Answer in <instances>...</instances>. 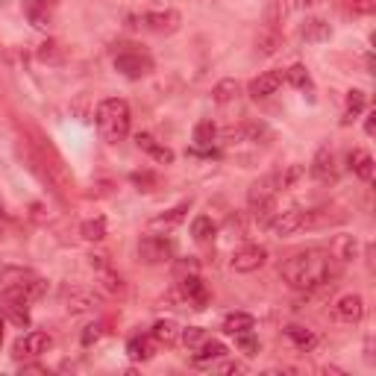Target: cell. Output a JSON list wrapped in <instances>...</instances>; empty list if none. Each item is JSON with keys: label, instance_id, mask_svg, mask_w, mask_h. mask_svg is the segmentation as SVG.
<instances>
[{"label": "cell", "instance_id": "cell-1", "mask_svg": "<svg viewBox=\"0 0 376 376\" xmlns=\"http://www.w3.org/2000/svg\"><path fill=\"white\" fill-rule=\"evenodd\" d=\"M283 280L297 288V291H317V288H332L341 276V262L326 253V250H306L283 262Z\"/></svg>", "mask_w": 376, "mask_h": 376}, {"label": "cell", "instance_id": "cell-2", "mask_svg": "<svg viewBox=\"0 0 376 376\" xmlns=\"http://www.w3.org/2000/svg\"><path fill=\"white\" fill-rule=\"evenodd\" d=\"M130 121H133L130 106L121 97H109V100L97 106V130L109 144H118L130 135Z\"/></svg>", "mask_w": 376, "mask_h": 376}, {"label": "cell", "instance_id": "cell-3", "mask_svg": "<svg viewBox=\"0 0 376 376\" xmlns=\"http://www.w3.org/2000/svg\"><path fill=\"white\" fill-rule=\"evenodd\" d=\"M283 191V183H280V171H273L268 176L256 179L253 186L247 191V203H250V212L259 224H268L271 215H273V203H276V194Z\"/></svg>", "mask_w": 376, "mask_h": 376}, {"label": "cell", "instance_id": "cell-4", "mask_svg": "<svg viewBox=\"0 0 376 376\" xmlns=\"http://www.w3.org/2000/svg\"><path fill=\"white\" fill-rule=\"evenodd\" d=\"M174 253H176V244L171 239H165V235H144L138 241V259L144 264H165L174 259Z\"/></svg>", "mask_w": 376, "mask_h": 376}, {"label": "cell", "instance_id": "cell-5", "mask_svg": "<svg viewBox=\"0 0 376 376\" xmlns=\"http://www.w3.org/2000/svg\"><path fill=\"white\" fill-rule=\"evenodd\" d=\"M138 24H142L144 30H150V33L171 36V33L179 30L183 18H179V12H176V9H159V12H144V15L138 18Z\"/></svg>", "mask_w": 376, "mask_h": 376}, {"label": "cell", "instance_id": "cell-6", "mask_svg": "<svg viewBox=\"0 0 376 376\" xmlns=\"http://www.w3.org/2000/svg\"><path fill=\"white\" fill-rule=\"evenodd\" d=\"M115 71H121L127 80H142L153 71V59L144 57V53H135V50H127V53H118L115 57Z\"/></svg>", "mask_w": 376, "mask_h": 376}, {"label": "cell", "instance_id": "cell-7", "mask_svg": "<svg viewBox=\"0 0 376 376\" xmlns=\"http://www.w3.org/2000/svg\"><path fill=\"white\" fill-rule=\"evenodd\" d=\"M264 262H268V250H264L262 244H244L241 250H235V256H232V271H239V273H253V271L262 268Z\"/></svg>", "mask_w": 376, "mask_h": 376}, {"label": "cell", "instance_id": "cell-8", "mask_svg": "<svg viewBox=\"0 0 376 376\" xmlns=\"http://www.w3.org/2000/svg\"><path fill=\"white\" fill-rule=\"evenodd\" d=\"M309 174H312V179H317V183H336L338 179V168H336V153H332L329 147H320L317 153H315V159H312V165H309Z\"/></svg>", "mask_w": 376, "mask_h": 376}, {"label": "cell", "instance_id": "cell-9", "mask_svg": "<svg viewBox=\"0 0 376 376\" xmlns=\"http://www.w3.org/2000/svg\"><path fill=\"white\" fill-rule=\"evenodd\" d=\"M268 230L276 235V239H288L297 230H303V209H288V212H276L268 220Z\"/></svg>", "mask_w": 376, "mask_h": 376}, {"label": "cell", "instance_id": "cell-10", "mask_svg": "<svg viewBox=\"0 0 376 376\" xmlns=\"http://www.w3.org/2000/svg\"><path fill=\"white\" fill-rule=\"evenodd\" d=\"M62 303L68 312H91L100 306V297L89 288H65L62 291Z\"/></svg>", "mask_w": 376, "mask_h": 376}, {"label": "cell", "instance_id": "cell-11", "mask_svg": "<svg viewBox=\"0 0 376 376\" xmlns=\"http://www.w3.org/2000/svg\"><path fill=\"white\" fill-rule=\"evenodd\" d=\"M47 291V283L45 280H38V276H30V280H24L18 285H12L6 288V300H15V303H33L38 300L41 294Z\"/></svg>", "mask_w": 376, "mask_h": 376}, {"label": "cell", "instance_id": "cell-12", "mask_svg": "<svg viewBox=\"0 0 376 376\" xmlns=\"http://www.w3.org/2000/svg\"><path fill=\"white\" fill-rule=\"evenodd\" d=\"M283 80H285V71H264V74H259L253 82H250V97L253 100H264V97H271V94H276V89L283 86Z\"/></svg>", "mask_w": 376, "mask_h": 376}, {"label": "cell", "instance_id": "cell-13", "mask_svg": "<svg viewBox=\"0 0 376 376\" xmlns=\"http://www.w3.org/2000/svg\"><path fill=\"white\" fill-rule=\"evenodd\" d=\"M53 338L47 336V332H30V336H24L18 344H15V356L18 359H33V356H41L50 350Z\"/></svg>", "mask_w": 376, "mask_h": 376}, {"label": "cell", "instance_id": "cell-14", "mask_svg": "<svg viewBox=\"0 0 376 376\" xmlns=\"http://www.w3.org/2000/svg\"><path fill=\"white\" fill-rule=\"evenodd\" d=\"M179 294H183L188 303H194V309H203V306L209 303V291H206V285L197 273L179 276Z\"/></svg>", "mask_w": 376, "mask_h": 376}, {"label": "cell", "instance_id": "cell-15", "mask_svg": "<svg viewBox=\"0 0 376 376\" xmlns=\"http://www.w3.org/2000/svg\"><path fill=\"white\" fill-rule=\"evenodd\" d=\"M24 12L36 30H50L53 27V3H47V0H24Z\"/></svg>", "mask_w": 376, "mask_h": 376}, {"label": "cell", "instance_id": "cell-16", "mask_svg": "<svg viewBox=\"0 0 376 376\" xmlns=\"http://www.w3.org/2000/svg\"><path fill=\"white\" fill-rule=\"evenodd\" d=\"M365 315V300L359 294H344L336 300V317L344 320V324H356Z\"/></svg>", "mask_w": 376, "mask_h": 376}, {"label": "cell", "instance_id": "cell-17", "mask_svg": "<svg viewBox=\"0 0 376 376\" xmlns=\"http://www.w3.org/2000/svg\"><path fill=\"white\" fill-rule=\"evenodd\" d=\"M344 215H338V209H312V212H303V227L306 230H320V227H329V224H341Z\"/></svg>", "mask_w": 376, "mask_h": 376}, {"label": "cell", "instance_id": "cell-18", "mask_svg": "<svg viewBox=\"0 0 376 376\" xmlns=\"http://www.w3.org/2000/svg\"><path fill=\"white\" fill-rule=\"evenodd\" d=\"M347 162H350V171L361 179V183H370L373 179V156L368 150H353L350 156H347Z\"/></svg>", "mask_w": 376, "mask_h": 376}, {"label": "cell", "instance_id": "cell-19", "mask_svg": "<svg viewBox=\"0 0 376 376\" xmlns=\"http://www.w3.org/2000/svg\"><path fill=\"white\" fill-rule=\"evenodd\" d=\"M179 324L176 320H156L153 324V329H150V338L156 341V344H165V347H171V344H176L179 341Z\"/></svg>", "mask_w": 376, "mask_h": 376}, {"label": "cell", "instance_id": "cell-20", "mask_svg": "<svg viewBox=\"0 0 376 376\" xmlns=\"http://www.w3.org/2000/svg\"><path fill=\"white\" fill-rule=\"evenodd\" d=\"M186 212H188V203L176 206V209H171V212H165V215H159V218H153V220H150V230H153V232H168V230H174L176 224H183V220H186Z\"/></svg>", "mask_w": 376, "mask_h": 376}, {"label": "cell", "instance_id": "cell-21", "mask_svg": "<svg viewBox=\"0 0 376 376\" xmlns=\"http://www.w3.org/2000/svg\"><path fill=\"white\" fill-rule=\"evenodd\" d=\"M253 326H256V320L247 312H230L224 317V324H220V329H224L227 336H241V332H250Z\"/></svg>", "mask_w": 376, "mask_h": 376}, {"label": "cell", "instance_id": "cell-22", "mask_svg": "<svg viewBox=\"0 0 376 376\" xmlns=\"http://www.w3.org/2000/svg\"><path fill=\"white\" fill-rule=\"evenodd\" d=\"M285 336H288V341L297 347V350H303V353H309V350H315V344H317V336L312 329H306V326H300V324H291V326H285Z\"/></svg>", "mask_w": 376, "mask_h": 376}, {"label": "cell", "instance_id": "cell-23", "mask_svg": "<svg viewBox=\"0 0 376 376\" xmlns=\"http://www.w3.org/2000/svg\"><path fill=\"white\" fill-rule=\"evenodd\" d=\"M280 47H283V33L273 30V27H264V30L256 36V50L262 53V57H273Z\"/></svg>", "mask_w": 376, "mask_h": 376}, {"label": "cell", "instance_id": "cell-24", "mask_svg": "<svg viewBox=\"0 0 376 376\" xmlns=\"http://www.w3.org/2000/svg\"><path fill=\"white\" fill-rule=\"evenodd\" d=\"M218 235V224L212 218H206V215H197L191 220V239L194 241H200V244H206V241H212Z\"/></svg>", "mask_w": 376, "mask_h": 376}, {"label": "cell", "instance_id": "cell-25", "mask_svg": "<svg viewBox=\"0 0 376 376\" xmlns=\"http://www.w3.org/2000/svg\"><path fill=\"white\" fill-rule=\"evenodd\" d=\"M241 94V86H239V80H232V77H227V80H220L218 86L212 89V100L215 103H220V106H227V103H232L235 97Z\"/></svg>", "mask_w": 376, "mask_h": 376}, {"label": "cell", "instance_id": "cell-26", "mask_svg": "<svg viewBox=\"0 0 376 376\" xmlns=\"http://www.w3.org/2000/svg\"><path fill=\"white\" fill-rule=\"evenodd\" d=\"M36 57H38V62H45V65H62L68 59V50L59 45V41H45V45L36 50Z\"/></svg>", "mask_w": 376, "mask_h": 376}, {"label": "cell", "instance_id": "cell-27", "mask_svg": "<svg viewBox=\"0 0 376 376\" xmlns=\"http://www.w3.org/2000/svg\"><path fill=\"white\" fill-rule=\"evenodd\" d=\"M230 350L220 341H215V338H206V344L203 347H197V353H194V361L197 365H206V361H218V359H224Z\"/></svg>", "mask_w": 376, "mask_h": 376}, {"label": "cell", "instance_id": "cell-28", "mask_svg": "<svg viewBox=\"0 0 376 376\" xmlns=\"http://www.w3.org/2000/svg\"><path fill=\"white\" fill-rule=\"evenodd\" d=\"M306 41H312V45H317V41H326L332 36V27L324 21V18H312V21H306L303 27V33H300Z\"/></svg>", "mask_w": 376, "mask_h": 376}, {"label": "cell", "instance_id": "cell-29", "mask_svg": "<svg viewBox=\"0 0 376 376\" xmlns=\"http://www.w3.org/2000/svg\"><path fill=\"white\" fill-rule=\"evenodd\" d=\"M30 276H36V273L27 271V268H15V264H0V285H3V288L18 285V283H24V280H30Z\"/></svg>", "mask_w": 376, "mask_h": 376}, {"label": "cell", "instance_id": "cell-30", "mask_svg": "<svg viewBox=\"0 0 376 376\" xmlns=\"http://www.w3.org/2000/svg\"><path fill=\"white\" fill-rule=\"evenodd\" d=\"M153 341L150 338H142V336H135V338H130V344H127V356L133 359V361H147V359H153Z\"/></svg>", "mask_w": 376, "mask_h": 376}, {"label": "cell", "instance_id": "cell-31", "mask_svg": "<svg viewBox=\"0 0 376 376\" xmlns=\"http://www.w3.org/2000/svg\"><path fill=\"white\" fill-rule=\"evenodd\" d=\"M365 100H368V94L359 91V89H353L350 94H347V109H344V121L341 123H353L361 115V109H365Z\"/></svg>", "mask_w": 376, "mask_h": 376}, {"label": "cell", "instance_id": "cell-32", "mask_svg": "<svg viewBox=\"0 0 376 376\" xmlns=\"http://www.w3.org/2000/svg\"><path fill=\"white\" fill-rule=\"evenodd\" d=\"M80 235L86 241H103L106 239V218H91L80 227Z\"/></svg>", "mask_w": 376, "mask_h": 376}, {"label": "cell", "instance_id": "cell-33", "mask_svg": "<svg viewBox=\"0 0 376 376\" xmlns=\"http://www.w3.org/2000/svg\"><path fill=\"white\" fill-rule=\"evenodd\" d=\"M356 253H359V241L353 239V235H341V239H336V256L338 262H350V259H356Z\"/></svg>", "mask_w": 376, "mask_h": 376}, {"label": "cell", "instance_id": "cell-34", "mask_svg": "<svg viewBox=\"0 0 376 376\" xmlns=\"http://www.w3.org/2000/svg\"><path fill=\"white\" fill-rule=\"evenodd\" d=\"M215 138H218V127L212 121H200L194 127V142H197V147H212Z\"/></svg>", "mask_w": 376, "mask_h": 376}, {"label": "cell", "instance_id": "cell-35", "mask_svg": "<svg viewBox=\"0 0 376 376\" xmlns=\"http://www.w3.org/2000/svg\"><path fill=\"white\" fill-rule=\"evenodd\" d=\"M6 317L12 320L15 326H30V312H27V303H15V300H6L3 306Z\"/></svg>", "mask_w": 376, "mask_h": 376}, {"label": "cell", "instance_id": "cell-36", "mask_svg": "<svg viewBox=\"0 0 376 376\" xmlns=\"http://www.w3.org/2000/svg\"><path fill=\"white\" fill-rule=\"evenodd\" d=\"M100 288L109 291V294H123V291H127V283H123L112 268H106V271H100Z\"/></svg>", "mask_w": 376, "mask_h": 376}, {"label": "cell", "instance_id": "cell-37", "mask_svg": "<svg viewBox=\"0 0 376 376\" xmlns=\"http://www.w3.org/2000/svg\"><path fill=\"white\" fill-rule=\"evenodd\" d=\"M179 338H183V344L188 347V350H197V347H203V344H206L209 332H206L203 326H188V329L179 332Z\"/></svg>", "mask_w": 376, "mask_h": 376}, {"label": "cell", "instance_id": "cell-38", "mask_svg": "<svg viewBox=\"0 0 376 376\" xmlns=\"http://www.w3.org/2000/svg\"><path fill=\"white\" fill-rule=\"evenodd\" d=\"M285 12H288V6H285V0H268V27H273V30H280V24H283V18H285Z\"/></svg>", "mask_w": 376, "mask_h": 376}, {"label": "cell", "instance_id": "cell-39", "mask_svg": "<svg viewBox=\"0 0 376 376\" xmlns=\"http://www.w3.org/2000/svg\"><path fill=\"white\" fill-rule=\"evenodd\" d=\"M285 80L291 82V86H297V89H309V86H312L309 71H306L303 65H291L288 71H285Z\"/></svg>", "mask_w": 376, "mask_h": 376}, {"label": "cell", "instance_id": "cell-40", "mask_svg": "<svg viewBox=\"0 0 376 376\" xmlns=\"http://www.w3.org/2000/svg\"><path fill=\"white\" fill-rule=\"evenodd\" d=\"M130 179H133V186H138L142 191H153V188L159 186V176L150 174V171H138V174H133Z\"/></svg>", "mask_w": 376, "mask_h": 376}, {"label": "cell", "instance_id": "cell-41", "mask_svg": "<svg viewBox=\"0 0 376 376\" xmlns=\"http://www.w3.org/2000/svg\"><path fill=\"white\" fill-rule=\"evenodd\" d=\"M303 174H306L303 165H288L285 171H280V183H283V188H291V186H294L297 179L303 176Z\"/></svg>", "mask_w": 376, "mask_h": 376}, {"label": "cell", "instance_id": "cell-42", "mask_svg": "<svg viewBox=\"0 0 376 376\" xmlns=\"http://www.w3.org/2000/svg\"><path fill=\"white\" fill-rule=\"evenodd\" d=\"M235 338H239V350L244 356H256L259 353V341L250 336V332H241V336H235Z\"/></svg>", "mask_w": 376, "mask_h": 376}, {"label": "cell", "instance_id": "cell-43", "mask_svg": "<svg viewBox=\"0 0 376 376\" xmlns=\"http://www.w3.org/2000/svg\"><path fill=\"white\" fill-rule=\"evenodd\" d=\"M147 153H150V156H153V159H156L159 165H171V162H174V150H171V147H162V144H153V147H150Z\"/></svg>", "mask_w": 376, "mask_h": 376}, {"label": "cell", "instance_id": "cell-44", "mask_svg": "<svg viewBox=\"0 0 376 376\" xmlns=\"http://www.w3.org/2000/svg\"><path fill=\"white\" fill-rule=\"evenodd\" d=\"M197 268H200L197 259H191V256L188 259H179L176 268H174L176 271V280H179V276H188V273H197Z\"/></svg>", "mask_w": 376, "mask_h": 376}, {"label": "cell", "instance_id": "cell-45", "mask_svg": "<svg viewBox=\"0 0 376 376\" xmlns=\"http://www.w3.org/2000/svg\"><path fill=\"white\" fill-rule=\"evenodd\" d=\"M100 336H103V326L100 324H91V326H86V332H82V344L89 347V344H94Z\"/></svg>", "mask_w": 376, "mask_h": 376}, {"label": "cell", "instance_id": "cell-46", "mask_svg": "<svg viewBox=\"0 0 376 376\" xmlns=\"http://www.w3.org/2000/svg\"><path fill=\"white\" fill-rule=\"evenodd\" d=\"M353 12H359V15H370V12H376V0H353Z\"/></svg>", "mask_w": 376, "mask_h": 376}, {"label": "cell", "instance_id": "cell-47", "mask_svg": "<svg viewBox=\"0 0 376 376\" xmlns=\"http://www.w3.org/2000/svg\"><path fill=\"white\" fill-rule=\"evenodd\" d=\"M215 370L218 373H244V365H241V361H220Z\"/></svg>", "mask_w": 376, "mask_h": 376}, {"label": "cell", "instance_id": "cell-48", "mask_svg": "<svg viewBox=\"0 0 376 376\" xmlns=\"http://www.w3.org/2000/svg\"><path fill=\"white\" fill-rule=\"evenodd\" d=\"M89 264H91L94 271H106V268H109V256H103V253L94 256V253H91V256H89Z\"/></svg>", "mask_w": 376, "mask_h": 376}, {"label": "cell", "instance_id": "cell-49", "mask_svg": "<svg viewBox=\"0 0 376 376\" xmlns=\"http://www.w3.org/2000/svg\"><path fill=\"white\" fill-rule=\"evenodd\" d=\"M365 133H368V135H373V133H376V115H373V112H370V115H368V121H365Z\"/></svg>", "mask_w": 376, "mask_h": 376}, {"label": "cell", "instance_id": "cell-50", "mask_svg": "<svg viewBox=\"0 0 376 376\" xmlns=\"http://www.w3.org/2000/svg\"><path fill=\"white\" fill-rule=\"evenodd\" d=\"M21 373H45V368H41V365H24Z\"/></svg>", "mask_w": 376, "mask_h": 376}, {"label": "cell", "instance_id": "cell-51", "mask_svg": "<svg viewBox=\"0 0 376 376\" xmlns=\"http://www.w3.org/2000/svg\"><path fill=\"white\" fill-rule=\"evenodd\" d=\"M315 3H317V0H297V6H303V9L306 6H315Z\"/></svg>", "mask_w": 376, "mask_h": 376}, {"label": "cell", "instance_id": "cell-52", "mask_svg": "<svg viewBox=\"0 0 376 376\" xmlns=\"http://www.w3.org/2000/svg\"><path fill=\"white\" fill-rule=\"evenodd\" d=\"M0 347H3V320H0Z\"/></svg>", "mask_w": 376, "mask_h": 376}, {"label": "cell", "instance_id": "cell-53", "mask_svg": "<svg viewBox=\"0 0 376 376\" xmlns=\"http://www.w3.org/2000/svg\"><path fill=\"white\" fill-rule=\"evenodd\" d=\"M0 235H3V227H0Z\"/></svg>", "mask_w": 376, "mask_h": 376}]
</instances>
